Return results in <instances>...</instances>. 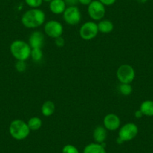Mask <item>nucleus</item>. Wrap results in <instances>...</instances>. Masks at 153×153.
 <instances>
[{"label": "nucleus", "mask_w": 153, "mask_h": 153, "mask_svg": "<svg viewBox=\"0 0 153 153\" xmlns=\"http://www.w3.org/2000/svg\"><path fill=\"white\" fill-rule=\"evenodd\" d=\"M46 19L45 13L39 8H31L21 17V23L28 29H35L44 24Z\"/></svg>", "instance_id": "1"}, {"label": "nucleus", "mask_w": 153, "mask_h": 153, "mask_svg": "<svg viewBox=\"0 0 153 153\" xmlns=\"http://www.w3.org/2000/svg\"><path fill=\"white\" fill-rule=\"evenodd\" d=\"M31 51L29 43L22 40L14 41L10 46V52L17 61H26L30 57Z\"/></svg>", "instance_id": "2"}, {"label": "nucleus", "mask_w": 153, "mask_h": 153, "mask_svg": "<svg viewBox=\"0 0 153 153\" xmlns=\"http://www.w3.org/2000/svg\"><path fill=\"white\" fill-rule=\"evenodd\" d=\"M30 131L27 123L19 119L13 120L9 126L10 134L17 140H23L27 138L30 134Z\"/></svg>", "instance_id": "3"}, {"label": "nucleus", "mask_w": 153, "mask_h": 153, "mask_svg": "<svg viewBox=\"0 0 153 153\" xmlns=\"http://www.w3.org/2000/svg\"><path fill=\"white\" fill-rule=\"evenodd\" d=\"M117 77L120 83H131L135 78L134 69L130 65H122L117 71Z\"/></svg>", "instance_id": "4"}, {"label": "nucleus", "mask_w": 153, "mask_h": 153, "mask_svg": "<svg viewBox=\"0 0 153 153\" xmlns=\"http://www.w3.org/2000/svg\"><path fill=\"white\" fill-rule=\"evenodd\" d=\"M138 134V127L134 123H128L122 126L119 131L118 137L123 142L132 140Z\"/></svg>", "instance_id": "5"}, {"label": "nucleus", "mask_w": 153, "mask_h": 153, "mask_svg": "<svg viewBox=\"0 0 153 153\" xmlns=\"http://www.w3.org/2000/svg\"><path fill=\"white\" fill-rule=\"evenodd\" d=\"M63 19L67 24L70 26H75L79 24L81 21V12L76 5L68 6L66 8L63 13Z\"/></svg>", "instance_id": "6"}, {"label": "nucleus", "mask_w": 153, "mask_h": 153, "mask_svg": "<svg viewBox=\"0 0 153 153\" xmlns=\"http://www.w3.org/2000/svg\"><path fill=\"white\" fill-rule=\"evenodd\" d=\"M98 32V24L94 21H87L84 23L79 31L80 38L85 41H90L95 38Z\"/></svg>", "instance_id": "7"}, {"label": "nucleus", "mask_w": 153, "mask_h": 153, "mask_svg": "<svg viewBox=\"0 0 153 153\" xmlns=\"http://www.w3.org/2000/svg\"><path fill=\"white\" fill-rule=\"evenodd\" d=\"M88 14L91 19L95 21H100L105 16V6L98 0H94L88 5Z\"/></svg>", "instance_id": "8"}, {"label": "nucleus", "mask_w": 153, "mask_h": 153, "mask_svg": "<svg viewBox=\"0 0 153 153\" xmlns=\"http://www.w3.org/2000/svg\"><path fill=\"white\" fill-rule=\"evenodd\" d=\"M44 30L48 37L56 39V38L62 35L64 29L61 23L57 20H49L45 23Z\"/></svg>", "instance_id": "9"}, {"label": "nucleus", "mask_w": 153, "mask_h": 153, "mask_svg": "<svg viewBox=\"0 0 153 153\" xmlns=\"http://www.w3.org/2000/svg\"><path fill=\"white\" fill-rule=\"evenodd\" d=\"M104 127L108 131H116L119 129L121 125L120 117L114 113H109L104 117L103 120Z\"/></svg>", "instance_id": "10"}, {"label": "nucleus", "mask_w": 153, "mask_h": 153, "mask_svg": "<svg viewBox=\"0 0 153 153\" xmlns=\"http://www.w3.org/2000/svg\"><path fill=\"white\" fill-rule=\"evenodd\" d=\"M45 44V35L40 31H35L30 35L29 38V45L32 49L41 48Z\"/></svg>", "instance_id": "11"}, {"label": "nucleus", "mask_w": 153, "mask_h": 153, "mask_svg": "<svg viewBox=\"0 0 153 153\" xmlns=\"http://www.w3.org/2000/svg\"><path fill=\"white\" fill-rule=\"evenodd\" d=\"M66 3L64 0H52L49 4L50 11L54 14H63L66 9Z\"/></svg>", "instance_id": "12"}, {"label": "nucleus", "mask_w": 153, "mask_h": 153, "mask_svg": "<svg viewBox=\"0 0 153 153\" xmlns=\"http://www.w3.org/2000/svg\"><path fill=\"white\" fill-rule=\"evenodd\" d=\"M107 129L104 127V126H97L93 131V134H92V136H93V139L95 140V142L97 143H102L105 141V140L107 139Z\"/></svg>", "instance_id": "13"}, {"label": "nucleus", "mask_w": 153, "mask_h": 153, "mask_svg": "<svg viewBox=\"0 0 153 153\" xmlns=\"http://www.w3.org/2000/svg\"><path fill=\"white\" fill-rule=\"evenodd\" d=\"M114 25L110 20H101L98 23V31L101 33H110L113 30Z\"/></svg>", "instance_id": "14"}, {"label": "nucleus", "mask_w": 153, "mask_h": 153, "mask_svg": "<svg viewBox=\"0 0 153 153\" xmlns=\"http://www.w3.org/2000/svg\"><path fill=\"white\" fill-rule=\"evenodd\" d=\"M83 153H107V152L101 144L92 143L85 146Z\"/></svg>", "instance_id": "15"}, {"label": "nucleus", "mask_w": 153, "mask_h": 153, "mask_svg": "<svg viewBox=\"0 0 153 153\" xmlns=\"http://www.w3.org/2000/svg\"><path fill=\"white\" fill-rule=\"evenodd\" d=\"M55 104L51 101H46L43 103L41 108L42 115L44 117H49L52 116L55 112Z\"/></svg>", "instance_id": "16"}, {"label": "nucleus", "mask_w": 153, "mask_h": 153, "mask_svg": "<svg viewBox=\"0 0 153 153\" xmlns=\"http://www.w3.org/2000/svg\"><path fill=\"white\" fill-rule=\"evenodd\" d=\"M140 110L142 112L143 116L153 117V101L146 100L140 104Z\"/></svg>", "instance_id": "17"}, {"label": "nucleus", "mask_w": 153, "mask_h": 153, "mask_svg": "<svg viewBox=\"0 0 153 153\" xmlns=\"http://www.w3.org/2000/svg\"><path fill=\"white\" fill-rule=\"evenodd\" d=\"M27 125L31 131H38L42 128V120L38 117H31L27 122Z\"/></svg>", "instance_id": "18"}, {"label": "nucleus", "mask_w": 153, "mask_h": 153, "mask_svg": "<svg viewBox=\"0 0 153 153\" xmlns=\"http://www.w3.org/2000/svg\"><path fill=\"white\" fill-rule=\"evenodd\" d=\"M44 56L43 52L41 48H34L31 51L30 57L32 59V61L35 62H39L42 60Z\"/></svg>", "instance_id": "19"}, {"label": "nucleus", "mask_w": 153, "mask_h": 153, "mask_svg": "<svg viewBox=\"0 0 153 153\" xmlns=\"http://www.w3.org/2000/svg\"><path fill=\"white\" fill-rule=\"evenodd\" d=\"M119 91L123 95L128 96L132 93L133 89L131 83H120L119 86Z\"/></svg>", "instance_id": "20"}, {"label": "nucleus", "mask_w": 153, "mask_h": 153, "mask_svg": "<svg viewBox=\"0 0 153 153\" xmlns=\"http://www.w3.org/2000/svg\"><path fill=\"white\" fill-rule=\"evenodd\" d=\"M25 2L31 8H38L43 3V0H25Z\"/></svg>", "instance_id": "21"}, {"label": "nucleus", "mask_w": 153, "mask_h": 153, "mask_svg": "<svg viewBox=\"0 0 153 153\" xmlns=\"http://www.w3.org/2000/svg\"><path fill=\"white\" fill-rule=\"evenodd\" d=\"M62 153H80L79 152L78 149L76 148V146L73 145H71V144H68L65 145L62 148Z\"/></svg>", "instance_id": "22"}, {"label": "nucleus", "mask_w": 153, "mask_h": 153, "mask_svg": "<svg viewBox=\"0 0 153 153\" xmlns=\"http://www.w3.org/2000/svg\"><path fill=\"white\" fill-rule=\"evenodd\" d=\"M26 61H17L15 64V68L18 72H24L26 70Z\"/></svg>", "instance_id": "23"}, {"label": "nucleus", "mask_w": 153, "mask_h": 153, "mask_svg": "<svg viewBox=\"0 0 153 153\" xmlns=\"http://www.w3.org/2000/svg\"><path fill=\"white\" fill-rule=\"evenodd\" d=\"M65 39L63 38L62 36H60L59 38H56L55 39V45L58 48H62L65 45Z\"/></svg>", "instance_id": "24"}, {"label": "nucleus", "mask_w": 153, "mask_h": 153, "mask_svg": "<svg viewBox=\"0 0 153 153\" xmlns=\"http://www.w3.org/2000/svg\"><path fill=\"white\" fill-rule=\"evenodd\" d=\"M98 1L101 2L104 6H110V5H113L117 0H98Z\"/></svg>", "instance_id": "25"}, {"label": "nucleus", "mask_w": 153, "mask_h": 153, "mask_svg": "<svg viewBox=\"0 0 153 153\" xmlns=\"http://www.w3.org/2000/svg\"><path fill=\"white\" fill-rule=\"evenodd\" d=\"M64 1L66 5H68V6H74L76 4L79 3L78 0H64Z\"/></svg>", "instance_id": "26"}, {"label": "nucleus", "mask_w": 153, "mask_h": 153, "mask_svg": "<svg viewBox=\"0 0 153 153\" xmlns=\"http://www.w3.org/2000/svg\"><path fill=\"white\" fill-rule=\"evenodd\" d=\"M92 2V0H78V2L81 5H89L91 2Z\"/></svg>", "instance_id": "27"}, {"label": "nucleus", "mask_w": 153, "mask_h": 153, "mask_svg": "<svg viewBox=\"0 0 153 153\" xmlns=\"http://www.w3.org/2000/svg\"><path fill=\"white\" fill-rule=\"evenodd\" d=\"M143 114L142 113V112L140 111V110H137V111H135V113H134V117H136L137 119H140V118H142L143 117Z\"/></svg>", "instance_id": "28"}, {"label": "nucleus", "mask_w": 153, "mask_h": 153, "mask_svg": "<svg viewBox=\"0 0 153 153\" xmlns=\"http://www.w3.org/2000/svg\"><path fill=\"white\" fill-rule=\"evenodd\" d=\"M137 2H139V3L140 4H144L146 3V2H148V0H137Z\"/></svg>", "instance_id": "29"}, {"label": "nucleus", "mask_w": 153, "mask_h": 153, "mask_svg": "<svg viewBox=\"0 0 153 153\" xmlns=\"http://www.w3.org/2000/svg\"><path fill=\"white\" fill-rule=\"evenodd\" d=\"M51 1H52V0H43V2H51Z\"/></svg>", "instance_id": "30"}]
</instances>
